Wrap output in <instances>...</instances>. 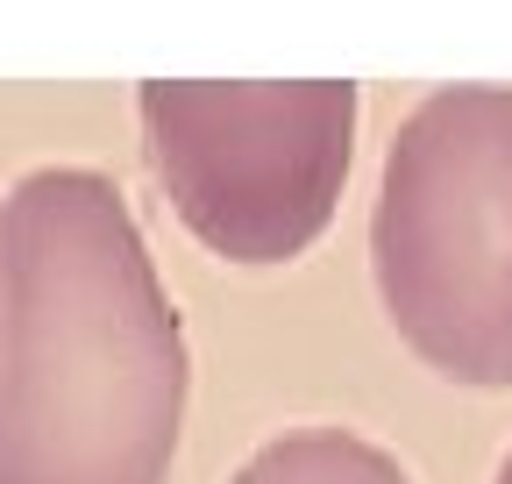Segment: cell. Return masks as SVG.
<instances>
[{
  "label": "cell",
  "mask_w": 512,
  "mask_h": 484,
  "mask_svg": "<svg viewBox=\"0 0 512 484\" xmlns=\"http://www.w3.org/2000/svg\"><path fill=\"white\" fill-rule=\"evenodd\" d=\"M0 221V484H157L185 342L121 200L43 178Z\"/></svg>",
  "instance_id": "cell-1"
},
{
  "label": "cell",
  "mask_w": 512,
  "mask_h": 484,
  "mask_svg": "<svg viewBox=\"0 0 512 484\" xmlns=\"http://www.w3.org/2000/svg\"><path fill=\"white\" fill-rule=\"evenodd\" d=\"M377 292L456 385H512V93H434L377 193Z\"/></svg>",
  "instance_id": "cell-2"
},
{
  "label": "cell",
  "mask_w": 512,
  "mask_h": 484,
  "mask_svg": "<svg viewBox=\"0 0 512 484\" xmlns=\"http://www.w3.org/2000/svg\"><path fill=\"white\" fill-rule=\"evenodd\" d=\"M235 484H413L384 449H370L363 435H342V428H306V435H285L256 456Z\"/></svg>",
  "instance_id": "cell-3"
},
{
  "label": "cell",
  "mask_w": 512,
  "mask_h": 484,
  "mask_svg": "<svg viewBox=\"0 0 512 484\" xmlns=\"http://www.w3.org/2000/svg\"><path fill=\"white\" fill-rule=\"evenodd\" d=\"M498 484H512V456H505V463H498Z\"/></svg>",
  "instance_id": "cell-4"
}]
</instances>
